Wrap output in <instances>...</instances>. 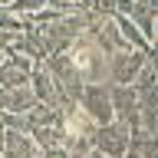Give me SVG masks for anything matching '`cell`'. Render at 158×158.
<instances>
[{
	"label": "cell",
	"instance_id": "277c9868",
	"mask_svg": "<svg viewBox=\"0 0 158 158\" xmlns=\"http://www.w3.org/2000/svg\"><path fill=\"white\" fill-rule=\"evenodd\" d=\"M43 63H46V69L53 73V79L59 82V89H63L69 99H79V92H82V86H86V79L79 76L76 63L69 59V53H66V49H63V53H49Z\"/></svg>",
	"mask_w": 158,
	"mask_h": 158
},
{
	"label": "cell",
	"instance_id": "7a4b0ae2",
	"mask_svg": "<svg viewBox=\"0 0 158 158\" xmlns=\"http://www.w3.org/2000/svg\"><path fill=\"white\" fill-rule=\"evenodd\" d=\"M69 59L76 63L79 76L86 79V82H109V53L99 46V40L82 30L73 43H69Z\"/></svg>",
	"mask_w": 158,
	"mask_h": 158
},
{
	"label": "cell",
	"instance_id": "52a82bcc",
	"mask_svg": "<svg viewBox=\"0 0 158 158\" xmlns=\"http://www.w3.org/2000/svg\"><path fill=\"white\" fill-rule=\"evenodd\" d=\"M30 89H33L36 102L53 106V109H59V106H63V99H69L66 92L59 89V82L53 79V73L46 69V63H36V66L30 69Z\"/></svg>",
	"mask_w": 158,
	"mask_h": 158
},
{
	"label": "cell",
	"instance_id": "44dd1931",
	"mask_svg": "<svg viewBox=\"0 0 158 158\" xmlns=\"http://www.w3.org/2000/svg\"><path fill=\"white\" fill-rule=\"evenodd\" d=\"M40 155H43V152H40ZM40 155H30V158H40Z\"/></svg>",
	"mask_w": 158,
	"mask_h": 158
},
{
	"label": "cell",
	"instance_id": "4fadbf2b",
	"mask_svg": "<svg viewBox=\"0 0 158 158\" xmlns=\"http://www.w3.org/2000/svg\"><path fill=\"white\" fill-rule=\"evenodd\" d=\"M33 106H36V96H33L30 82L0 89V112H27V109H33Z\"/></svg>",
	"mask_w": 158,
	"mask_h": 158
},
{
	"label": "cell",
	"instance_id": "ba28073f",
	"mask_svg": "<svg viewBox=\"0 0 158 158\" xmlns=\"http://www.w3.org/2000/svg\"><path fill=\"white\" fill-rule=\"evenodd\" d=\"M109 99H112V115L118 122H128L135 128L138 125V96L132 82H109Z\"/></svg>",
	"mask_w": 158,
	"mask_h": 158
},
{
	"label": "cell",
	"instance_id": "ffe728a7",
	"mask_svg": "<svg viewBox=\"0 0 158 158\" xmlns=\"http://www.w3.org/2000/svg\"><path fill=\"white\" fill-rule=\"evenodd\" d=\"M3 56H7V49H3V46H0V63H3Z\"/></svg>",
	"mask_w": 158,
	"mask_h": 158
},
{
	"label": "cell",
	"instance_id": "3957f363",
	"mask_svg": "<svg viewBox=\"0 0 158 158\" xmlns=\"http://www.w3.org/2000/svg\"><path fill=\"white\" fill-rule=\"evenodd\" d=\"M76 102L82 106V112H86L96 125H106V122L115 118L112 115V99H109V82H86Z\"/></svg>",
	"mask_w": 158,
	"mask_h": 158
},
{
	"label": "cell",
	"instance_id": "6da1fadb",
	"mask_svg": "<svg viewBox=\"0 0 158 158\" xmlns=\"http://www.w3.org/2000/svg\"><path fill=\"white\" fill-rule=\"evenodd\" d=\"M59 125H63V145L76 158H82L89 148H96V122L82 112L76 99H63L59 106Z\"/></svg>",
	"mask_w": 158,
	"mask_h": 158
},
{
	"label": "cell",
	"instance_id": "7c38bea8",
	"mask_svg": "<svg viewBox=\"0 0 158 158\" xmlns=\"http://www.w3.org/2000/svg\"><path fill=\"white\" fill-rule=\"evenodd\" d=\"M43 148L33 142L30 132H17V128H7L3 132V158H30V155H40Z\"/></svg>",
	"mask_w": 158,
	"mask_h": 158
},
{
	"label": "cell",
	"instance_id": "5bb4252c",
	"mask_svg": "<svg viewBox=\"0 0 158 158\" xmlns=\"http://www.w3.org/2000/svg\"><path fill=\"white\" fill-rule=\"evenodd\" d=\"M112 20H115L118 33L125 36V43H128V46H132V49H142V53H145V56H148V40L142 36V30H138L135 23L128 20V13H112Z\"/></svg>",
	"mask_w": 158,
	"mask_h": 158
},
{
	"label": "cell",
	"instance_id": "8992f818",
	"mask_svg": "<svg viewBox=\"0 0 158 158\" xmlns=\"http://www.w3.org/2000/svg\"><path fill=\"white\" fill-rule=\"evenodd\" d=\"M128 138H132V125H128V122H118V118H112V122L96 128V148L106 152L109 158H122L125 155Z\"/></svg>",
	"mask_w": 158,
	"mask_h": 158
},
{
	"label": "cell",
	"instance_id": "e0dca14e",
	"mask_svg": "<svg viewBox=\"0 0 158 158\" xmlns=\"http://www.w3.org/2000/svg\"><path fill=\"white\" fill-rule=\"evenodd\" d=\"M49 7H59V10H66V13H69V10H79L76 0H49Z\"/></svg>",
	"mask_w": 158,
	"mask_h": 158
},
{
	"label": "cell",
	"instance_id": "2e32d148",
	"mask_svg": "<svg viewBox=\"0 0 158 158\" xmlns=\"http://www.w3.org/2000/svg\"><path fill=\"white\" fill-rule=\"evenodd\" d=\"M40 158H76V155H73L66 145H53V148H43V155H40Z\"/></svg>",
	"mask_w": 158,
	"mask_h": 158
},
{
	"label": "cell",
	"instance_id": "9a60e30c",
	"mask_svg": "<svg viewBox=\"0 0 158 158\" xmlns=\"http://www.w3.org/2000/svg\"><path fill=\"white\" fill-rule=\"evenodd\" d=\"M46 3H49V0H13L7 10H10V13H17V17H33V13L43 10Z\"/></svg>",
	"mask_w": 158,
	"mask_h": 158
},
{
	"label": "cell",
	"instance_id": "9c48e42d",
	"mask_svg": "<svg viewBox=\"0 0 158 158\" xmlns=\"http://www.w3.org/2000/svg\"><path fill=\"white\" fill-rule=\"evenodd\" d=\"M86 30L99 40V46L106 49V53H115V49H125V46H128L125 36L118 33L115 20L106 17V13H92V20H89V27H86Z\"/></svg>",
	"mask_w": 158,
	"mask_h": 158
},
{
	"label": "cell",
	"instance_id": "5b68a950",
	"mask_svg": "<svg viewBox=\"0 0 158 158\" xmlns=\"http://www.w3.org/2000/svg\"><path fill=\"white\" fill-rule=\"evenodd\" d=\"M145 63H148V56L132 46L109 53V82H135V76L142 73Z\"/></svg>",
	"mask_w": 158,
	"mask_h": 158
},
{
	"label": "cell",
	"instance_id": "30bf717a",
	"mask_svg": "<svg viewBox=\"0 0 158 158\" xmlns=\"http://www.w3.org/2000/svg\"><path fill=\"white\" fill-rule=\"evenodd\" d=\"M7 49L20 53V56H27L33 66H36V63H43V59L49 56L46 40H43V33H40L36 27H30V30H23V33H17V36H13V43H10Z\"/></svg>",
	"mask_w": 158,
	"mask_h": 158
},
{
	"label": "cell",
	"instance_id": "ac0fdd59",
	"mask_svg": "<svg viewBox=\"0 0 158 158\" xmlns=\"http://www.w3.org/2000/svg\"><path fill=\"white\" fill-rule=\"evenodd\" d=\"M152 53H158V27H155V33H152V43H148V56Z\"/></svg>",
	"mask_w": 158,
	"mask_h": 158
},
{
	"label": "cell",
	"instance_id": "d6986e66",
	"mask_svg": "<svg viewBox=\"0 0 158 158\" xmlns=\"http://www.w3.org/2000/svg\"><path fill=\"white\" fill-rule=\"evenodd\" d=\"M82 158H109V155H106V152H99V148H89Z\"/></svg>",
	"mask_w": 158,
	"mask_h": 158
},
{
	"label": "cell",
	"instance_id": "8fae6325",
	"mask_svg": "<svg viewBox=\"0 0 158 158\" xmlns=\"http://www.w3.org/2000/svg\"><path fill=\"white\" fill-rule=\"evenodd\" d=\"M30 69H33V63H30L27 56H20V53L7 49V56H3V63H0V89L30 82Z\"/></svg>",
	"mask_w": 158,
	"mask_h": 158
}]
</instances>
